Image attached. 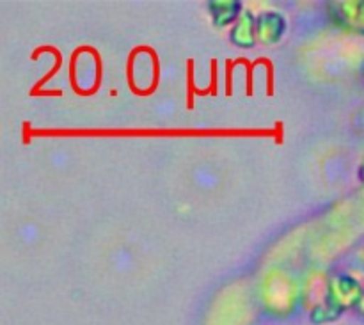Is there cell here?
<instances>
[{
	"instance_id": "8",
	"label": "cell",
	"mask_w": 364,
	"mask_h": 325,
	"mask_svg": "<svg viewBox=\"0 0 364 325\" xmlns=\"http://www.w3.org/2000/svg\"><path fill=\"white\" fill-rule=\"evenodd\" d=\"M358 311H359V313H361V315L364 316V295H363L361 302H359V306H358Z\"/></svg>"
},
{
	"instance_id": "4",
	"label": "cell",
	"mask_w": 364,
	"mask_h": 325,
	"mask_svg": "<svg viewBox=\"0 0 364 325\" xmlns=\"http://www.w3.org/2000/svg\"><path fill=\"white\" fill-rule=\"evenodd\" d=\"M288 20L281 11H263L256 16V38L263 46H274L287 36Z\"/></svg>"
},
{
	"instance_id": "9",
	"label": "cell",
	"mask_w": 364,
	"mask_h": 325,
	"mask_svg": "<svg viewBox=\"0 0 364 325\" xmlns=\"http://www.w3.org/2000/svg\"><path fill=\"white\" fill-rule=\"evenodd\" d=\"M361 73H363V77H364V64H363V70H361Z\"/></svg>"
},
{
	"instance_id": "3",
	"label": "cell",
	"mask_w": 364,
	"mask_h": 325,
	"mask_svg": "<svg viewBox=\"0 0 364 325\" xmlns=\"http://www.w3.org/2000/svg\"><path fill=\"white\" fill-rule=\"evenodd\" d=\"M327 18L338 28L364 36V0H338L327 2Z\"/></svg>"
},
{
	"instance_id": "7",
	"label": "cell",
	"mask_w": 364,
	"mask_h": 325,
	"mask_svg": "<svg viewBox=\"0 0 364 325\" xmlns=\"http://www.w3.org/2000/svg\"><path fill=\"white\" fill-rule=\"evenodd\" d=\"M358 174H359V181H361L363 187H364V156H363V160H361V166H359Z\"/></svg>"
},
{
	"instance_id": "5",
	"label": "cell",
	"mask_w": 364,
	"mask_h": 325,
	"mask_svg": "<svg viewBox=\"0 0 364 325\" xmlns=\"http://www.w3.org/2000/svg\"><path fill=\"white\" fill-rule=\"evenodd\" d=\"M256 16L258 14L252 13L251 9H244V13L238 16V20L235 21L230 31L231 45L244 50L255 48L256 43H258V38H256Z\"/></svg>"
},
{
	"instance_id": "6",
	"label": "cell",
	"mask_w": 364,
	"mask_h": 325,
	"mask_svg": "<svg viewBox=\"0 0 364 325\" xmlns=\"http://www.w3.org/2000/svg\"><path fill=\"white\" fill-rule=\"evenodd\" d=\"M206 7H208L212 23L217 28L230 27V25L233 27L238 16L244 13V6L240 0H208Z\"/></svg>"
},
{
	"instance_id": "1",
	"label": "cell",
	"mask_w": 364,
	"mask_h": 325,
	"mask_svg": "<svg viewBox=\"0 0 364 325\" xmlns=\"http://www.w3.org/2000/svg\"><path fill=\"white\" fill-rule=\"evenodd\" d=\"M302 299V288L290 274L270 270L262 283V304L267 313L284 319L290 315Z\"/></svg>"
},
{
	"instance_id": "2",
	"label": "cell",
	"mask_w": 364,
	"mask_h": 325,
	"mask_svg": "<svg viewBox=\"0 0 364 325\" xmlns=\"http://www.w3.org/2000/svg\"><path fill=\"white\" fill-rule=\"evenodd\" d=\"M364 295L363 284L350 274H333L327 277L326 304L343 315L347 309L358 308Z\"/></svg>"
}]
</instances>
